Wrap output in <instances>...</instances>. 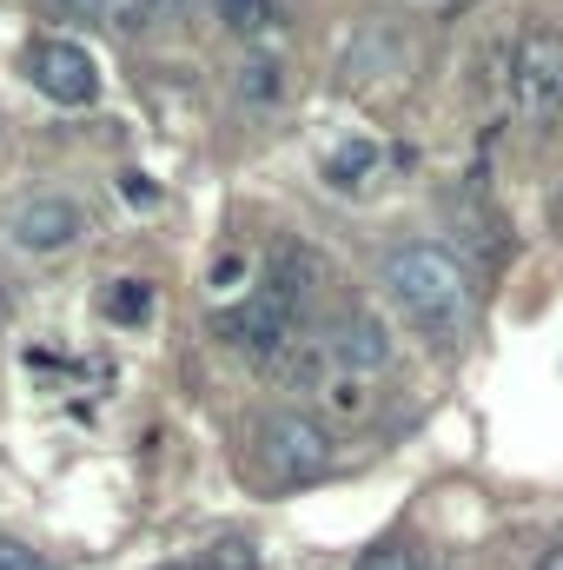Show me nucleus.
Here are the masks:
<instances>
[{
	"label": "nucleus",
	"mask_w": 563,
	"mask_h": 570,
	"mask_svg": "<svg viewBox=\"0 0 563 570\" xmlns=\"http://www.w3.org/2000/svg\"><path fill=\"white\" fill-rule=\"evenodd\" d=\"M378 285H385V298L398 305V318L431 338V345H451L457 332H464V318H471V273H464V259H451L444 246H398V253H385V266H378Z\"/></svg>",
	"instance_id": "1"
},
{
	"label": "nucleus",
	"mask_w": 563,
	"mask_h": 570,
	"mask_svg": "<svg viewBox=\"0 0 563 570\" xmlns=\"http://www.w3.org/2000/svg\"><path fill=\"white\" fill-rule=\"evenodd\" d=\"M504 100L524 127H551L563 114V33L551 27H531L517 47H511V67H504Z\"/></svg>",
	"instance_id": "2"
},
{
	"label": "nucleus",
	"mask_w": 563,
	"mask_h": 570,
	"mask_svg": "<svg viewBox=\"0 0 563 570\" xmlns=\"http://www.w3.org/2000/svg\"><path fill=\"white\" fill-rule=\"evenodd\" d=\"M213 332H219L239 358H253V365H279L285 352L298 345V305L285 298L279 285H259V292H246L233 312H219Z\"/></svg>",
	"instance_id": "3"
},
{
	"label": "nucleus",
	"mask_w": 563,
	"mask_h": 570,
	"mask_svg": "<svg viewBox=\"0 0 563 570\" xmlns=\"http://www.w3.org/2000/svg\"><path fill=\"white\" fill-rule=\"evenodd\" d=\"M259 464L279 484H318V478H332L338 444H332V431L318 425V419H305V412H273L259 425Z\"/></svg>",
	"instance_id": "4"
},
{
	"label": "nucleus",
	"mask_w": 563,
	"mask_h": 570,
	"mask_svg": "<svg viewBox=\"0 0 563 570\" xmlns=\"http://www.w3.org/2000/svg\"><path fill=\"white\" fill-rule=\"evenodd\" d=\"M27 80L53 100V107H93L100 100V67L87 47L73 40H33L27 47Z\"/></svg>",
	"instance_id": "5"
},
{
	"label": "nucleus",
	"mask_w": 563,
	"mask_h": 570,
	"mask_svg": "<svg viewBox=\"0 0 563 570\" xmlns=\"http://www.w3.org/2000/svg\"><path fill=\"white\" fill-rule=\"evenodd\" d=\"M7 233H13V246H27V253H60V246H73V239L87 233V219H80L73 199L40 193V199H20V206H13Z\"/></svg>",
	"instance_id": "6"
},
{
	"label": "nucleus",
	"mask_w": 563,
	"mask_h": 570,
	"mask_svg": "<svg viewBox=\"0 0 563 570\" xmlns=\"http://www.w3.org/2000/svg\"><path fill=\"white\" fill-rule=\"evenodd\" d=\"M325 352H332L338 372H358V379L378 372V365H392V338H385V325H378L372 312H345V318L332 325Z\"/></svg>",
	"instance_id": "7"
},
{
	"label": "nucleus",
	"mask_w": 563,
	"mask_h": 570,
	"mask_svg": "<svg viewBox=\"0 0 563 570\" xmlns=\"http://www.w3.org/2000/svg\"><path fill=\"white\" fill-rule=\"evenodd\" d=\"M372 173H378V146L372 140H345L325 159V186H332V193H358Z\"/></svg>",
	"instance_id": "8"
},
{
	"label": "nucleus",
	"mask_w": 563,
	"mask_h": 570,
	"mask_svg": "<svg viewBox=\"0 0 563 570\" xmlns=\"http://www.w3.org/2000/svg\"><path fill=\"white\" fill-rule=\"evenodd\" d=\"M318 392H325V405H332V412H352V419H365V412H372V392H365V379H358V372H338V379H325Z\"/></svg>",
	"instance_id": "9"
},
{
	"label": "nucleus",
	"mask_w": 563,
	"mask_h": 570,
	"mask_svg": "<svg viewBox=\"0 0 563 570\" xmlns=\"http://www.w3.org/2000/svg\"><path fill=\"white\" fill-rule=\"evenodd\" d=\"M192 570H259V544H246V538H219L213 551H199V564Z\"/></svg>",
	"instance_id": "10"
},
{
	"label": "nucleus",
	"mask_w": 563,
	"mask_h": 570,
	"mask_svg": "<svg viewBox=\"0 0 563 570\" xmlns=\"http://www.w3.org/2000/svg\"><path fill=\"white\" fill-rule=\"evenodd\" d=\"M146 305H152V292H146L140 279H120L113 292H107V318H120V325L146 318Z\"/></svg>",
	"instance_id": "11"
},
{
	"label": "nucleus",
	"mask_w": 563,
	"mask_h": 570,
	"mask_svg": "<svg viewBox=\"0 0 563 570\" xmlns=\"http://www.w3.org/2000/svg\"><path fill=\"white\" fill-rule=\"evenodd\" d=\"M239 94H246V100H273V94H279V60H266V53L246 60V67H239Z\"/></svg>",
	"instance_id": "12"
},
{
	"label": "nucleus",
	"mask_w": 563,
	"mask_h": 570,
	"mask_svg": "<svg viewBox=\"0 0 563 570\" xmlns=\"http://www.w3.org/2000/svg\"><path fill=\"white\" fill-rule=\"evenodd\" d=\"M219 13H226L233 33H259V27H273V0H219Z\"/></svg>",
	"instance_id": "13"
},
{
	"label": "nucleus",
	"mask_w": 563,
	"mask_h": 570,
	"mask_svg": "<svg viewBox=\"0 0 563 570\" xmlns=\"http://www.w3.org/2000/svg\"><path fill=\"white\" fill-rule=\"evenodd\" d=\"M358 570H424L418 551H405V544H378V551H365Z\"/></svg>",
	"instance_id": "14"
},
{
	"label": "nucleus",
	"mask_w": 563,
	"mask_h": 570,
	"mask_svg": "<svg viewBox=\"0 0 563 570\" xmlns=\"http://www.w3.org/2000/svg\"><path fill=\"white\" fill-rule=\"evenodd\" d=\"M53 7H60V13H73V20H100L113 0H53Z\"/></svg>",
	"instance_id": "15"
},
{
	"label": "nucleus",
	"mask_w": 563,
	"mask_h": 570,
	"mask_svg": "<svg viewBox=\"0 0 563 570\" xmlns=\"http://www.w3.org/2000/svg\"><path fill=\"white\" fill-rule=\"evenodd\" d=\"M0 570H40V564H33L20 544H0Z\"/></svg>",
	"instance_id": "16"
},
{
	"label": "nucleus",
	"mask_w": 563,
	"mask_h": 570,
	"mask_svg": "<svg viewBox=\"0 0 563 570\" xmlns=\"http://www.w3.org/2000/svg\"><path fill=\"white\" fill-rule=\"evenodd\" d=\"M127 199H134V206H152V186H146L140 173H127Z\"/></svg>",
	"instance_id": "17"
},
{
	"label": "nucleus",
	"mask_w": 563,
	"mask_h": 570,
	"mask_svg": "<svg viewBox=\"0 0 563 570\" xmlns=\"http://www.w3.org/2000/svg\"><path fill=\"white\" fill-rule=\"evenodd\" d=\"M537 570H563V544H551V551L537 558Z\"/></svg>",
	"instance_id": "18"
},
{
	"label": "nucleus",
	"mask_w": 563,
	"mask_h": 570,
	"mask_svg": "<svg viewBox=\"0 0 563 570\" xmlns=\"http://www.w3.org/2000/svg\"><path fill=\"white\" fill-rule=\"evenodd\" d=\"M551 226L563 233V186H557V199H551Z\"/></svg>",
	"instance_id": "19"
}]
</instances>
